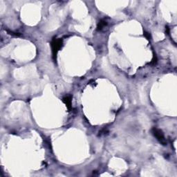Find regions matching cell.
I'll return each instance as SVG.
<instances>
[{
    "label": "cell",
    "instance_id": "1",
    "mask_svg": "<svg viewBox=\"0 0 177 177\" xmlns=\"http://www.w3.org/2000/svg\"><path fill=\"white\" fill-rule=\"evenodd\" d=\"M62 41L61 39H57V38H55L53 39L51 43V47H52V51L53 55L55 56L57 52L59 51V49L61 48L62 47Z\"/></svg>",
    "mask_w": 177,
    "mask_h": 177
},
{
    "label": "cell",
    "instance_id": "2",
    "mask_svg": "<svg viewBox=\"0 0 177 177\" xmlns=\"http://www.w3.org/2000/svg\"><path fill=\"white\" fill-rule=\"evenodd\" d=\"M153 133H154V135L156 136V138L159 141L160 143H161L163 145L166 144V141H165L164 135H163L161 130L156 129V128H154L153 129Z\"/></svg>",
    "mask_w": 177,
    "mask_h": 177
},
{
    "label": "cell",
    "instance_id": "3",
    "mask_svg": "<svg viewBox=\"0 0 177 177\" xmlns=\"http://www.w3.org/2000/svg\"><path fill=\"white\" fill-rule=\"evenodd\" d=\"M63 102H64V104L67 105L68 109L71 108V96H67L63 99Z\"/></svg>",
    "mask_w": 177,
    "mask_h": 177
},
{
    "label": "cell",
    "instance_id": "4",
    "mask_svg": "<svg viewBox=\"0 0 177 177\" xmlns=\"http://www.w3.org/2000/svg\"><path fill=\"white\" fill-rule=\"evenodd\" d=\"M107 21H105V20L102 19L99 21L98 24V30H101L102 28H103L104 26L107 25Z\"/></svg>",
    "mask_w": 177,
    "mask_h": 177
},
{
    "label": "cell",
    "instance_id": "5",
    "mask_svg": "<svg viewBox=\"0 0 177 177\" xmlns=\"http://www.w3.org/2000/svg\"><path fill=\"white\" fill-rule=\"evenodd\" d=\"M145 36L147 37V39H150V35H149V34H147V33H145Z\"/></svg>",
    "mask_w": 177,
    "mask_h": 177
}]
</instances>
